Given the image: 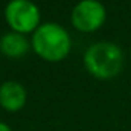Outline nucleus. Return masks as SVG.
I'll return each mask as SVG.
<instances>
[{
    "instance_id": "obj_1",
    "label": "nucleus",
    "mask_w": 131,
    "mask_h": 131,
    "mask_svg": "<svg viewBox=\"0 0 131 131\" xmlns=\"http://www.w3.org/2000/svg\"><path fill=\"white\" fill-rule=\"evenodd\" d=\"M84 66L98 79H113L124 69V52L111 41H99L85 50Z\"/></svg>"
},
{
    "instance_id": "obj_2",
    "label": "nucleus",
    "mask_w": 131,
    "mask_h": 131,
    "mask_svg": "<svg viewBox=\"0 0 131 131\" xmlns=\"http://www.w3.org/2000/svg\"><path fill=\"white\" fill-rule=\"evenodd\" d=\"M35 53L47 61L64 60L70 52L72 40L64 28L58 23H44L38 26L32 37Z\"/></svg>"
},
{
    "instance_id": "obj_3",
    "label": "nucleus",
    "mask_w": 131,
    "mask_h": 131,
    "mask_svg": "<svg viewBox=\"0 0 131 131\" xmlns=\"http://www.w3.org/2000/svg\"><path fill=\"white\" fill-rule=\"evenodd\" d=\"M5 17L11 29L18 34H28L40 26V11L31 0H11L6 5Z\"/></svg>"
},
{
    "instance_id": "obj_4",
    "label": "nucleus",
    "mask_w": 131,
    "mask_h": 131,
    "mask_svg": "<svg viewBox=\"0 0 131 131\" xmlns=\"http://www.w3.org/2000/svg\"><path fill=\"white\" fill-rule=\"evenodd\" d=\"M107 11L99 0H81L72 11V25L81 32H95L105 23Z\"/></svg>"
},
{
    "instance_id": "obj_5",
    "label": "nucleus",
    "mask_w": 131,
    "mask_h": 131,
    "mask_svg": "<svg viewBox=\"0 0 131 131\" xmlns=\"http://www.w3.org/2000/svg\"><path fill=\"white\" fill-rule=\"evenodd\" d=\"M26 104V90L15 81H6L0 85V105L8 111H18Z\"/></svg>"
},
{
    "instance_id": "obj_6",
    "label": "nucleus",
    "mask_w": 131,
    "mask_h": 131,
    "mask_svg": "<svg viewBox=\"0 0 131 131\" xmlns=\"http://www.w3.org/2000/svg\"><path fill=\"white\" fill-rule=\"evenodd\" d=\"M0 50L9 58H20L29 52V41L23 34L9 32L5 34L0 40Z\"/></svg>"
},
{
    "instance_id": "obj_7",
    "label": "nucleus",
    "mask_w": 131,
    "mask_h": 131,
    "mask_svg": "<svg viewBox=\"0 0 131 131\" xmlns=\"http://www.w3.org/2000/svg\"><path fill=\"white\" fill-rule=\"evenodd\" d=\"M0 131H12L9 128V125L8 124H5V122H0Z\"/></svg>"
},
{
    "instance_id": "obj_8",
    "label": "nucleus",
    "mask_w": 131,
    "mask_h": 131,
    "mask_svg": "<svg viewBox=\"0 0 131 131\" xmlns=\"http://www.w3.org/2000/svg\"><path fill=\"white\" fill-rule=\"evenodd\" d=\"M130 58H131V50H130Z\"/></svg>"
}]
</instances>
